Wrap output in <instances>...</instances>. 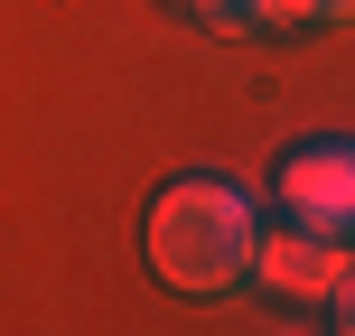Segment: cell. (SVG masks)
Instances as JSON below:
<instances>
[{"label":"cell","instance_id":"obj_2","mask_svg":"<svg viewBox=\"0 0 355 336\" xmlns=\"http://www.w3.org/2000/svg\"><path fill=\"white\" fill-rule=\"evenodd\" d=\"M243 281L281 290V299H327V308H346V233H309V224L252 233V271H243Z\"/></svg>","mask_w":355,"mask_h":336},{"label":"cell","instance_id":"obj_3","mask_svg":"<svg viewBox=\"0 0 355 336\" xmlns=\"http://www.w3.org/2000/svg\"><path fill=\"white\" fill-rule=\"evenodd\" d=\"M281 206H290V224H309V233H346L355 224V159L337 141L290 150L281 159Z\"/></svg>","mask_w":355,"mask_h":336},{"label":"cell","instance_id":"obj_4","mask_svg":"<svg viewBox=\"0 0 355 336\" xmlns=\"http://www.w3.org/2000/svg\"><path fill=\"white\" fill-rule=\"evenodd\" d=\"M346 0H252V19L262 28H318V19H337Z\"/></svg>","mask_w":355,"mask_h":336},{"label":"cell","instance_id":"obj_5","mask_svg":"<svg viewBox=\"0 0 355 336\" xmlns=\"http://www.w3.org/2000/svg\"><path fill=\"white\" fill-rule=\"evenodd\" d=\"M178 10H196L206 28H225V37H252L262 19H252V0H178Z\"/></svg>","mask_w":355,"mask_h":336},{"label":"cell","instance_id":"obj_1","mask_svg":"<svg viewBox=\"0 0 355 336\" xmlns=\"http://www.w3.org/2000/svg\"><path fill=\"white\" fill-rule=\"evenodd\" d=\"M252 196L234 187V177H178V187L150 196V224H141V252L150 271H159L168 290H187V299H215V290H234L252 271Z\"/></svg>","mask_w":355,"mask_h":336}]
</instances>
